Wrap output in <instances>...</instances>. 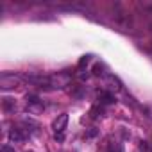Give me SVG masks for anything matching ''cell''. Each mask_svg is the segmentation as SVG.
Masks as SVG:
<instances>
[{
  "label": "cell",
  "mask_w": 152,
  "mask_h": 152,
  "mask_svg": "<svg viewBox=\"0 0 152 152\" xmlns=\"http://www.w3.org/2000/svg\"><path fill=\"white\" fill-rule=\"evenodd\" d=\"M18 83H20V77L15 75V73H2V75H0V88H4V90L16 88Z\"/></svg>",
  "instance_id": "6da1fadb"
},
{
  "label": "cell",
  "mask_w": 152,
  "mask_h": 152,
  "mask_svg": "<svg viewBox=\"0 0 152 152\" xmlns=\"http://www.w3.org/2000/svg\"><path fill=\"white\" fill-rule=\"evenodd\" d=\"M50 86L54 88H63L68 84V75L66 73H59V75H50Z\"/></svg>",
  "instance_id": "7a4b0ae2"
},
{
  "label": "cell",
  "mask_w": 152,
  "mask_h": 152,
  "mask_svg": "<svg viewBox=\"0 0 152 152\" xmlns=\"http://www.w3.org/2000/svg\"><path fill=\"white\" fill-rule=\"evenodd\" d=\"M66 124H68V115H66V113H63V115H59V116L54 120L52 129L56 131V134H57V132H63V131H64V127H66Z\"/></svg>",
  "instance_id": "3957f363"
},
{
  "label": "cell",
  "mask_w": 152,
  "mask_h": 152,
  "mask_svg": "<svg viewBox=\"0 0 152 152\" xmlns=\"http://www.w3.org/2000/svg\"><path fill=\"white\" fill-rule=\"evenodd\" d=\"M99 100H100V104H113L115 102V95L109 93V91H102L99 95Z\"/></svg>",
  "instance_id": "277c9868"
},
{
  "label": "cell",
  "mask_w": 152,
  "mask_h": 152,
  "mask_svg": "<svg viewBox=\"0 0 152 152\" xmlns=\"http://www.w3.org/2000/svg\"><path fill=\"white\" fill-rule=\"evenodd\" d=\"M9 138H11L13 141H16V143H18V141H23V140H25V134H23L20 129H11Z\"/></svg>",
  "instance_id": "5b68a950"
},
{
  "label": "cell",
  "mask_w": 152,
  "mask_h": 152,
  "mask_svg": "<svg viewBox=\"0 0 152 152\" xmlns=\"http://www.w3.org/2000/svg\"><path fill=\"white\" fill-rule=\"evenodd\" d=\"M93 75H97V77L104 75V66H102L100 63H95V64H93Z\"/></svg>",
  "instance_id": "8992f818"
},
{
  "label": "cell",
  "mask_w": 152,
  "mask_h": 152,
  "mask_svg": "<svg viewBox=\"0 0 152 152\" xmlns=\"http://www.w3.org/2000/svg\"><path fill=\"white\" fill-rule=\"evenodd\" d=\"M90 59H91V56H83V57H81V61H79V68H83L84 64H88V63H90Z\"/></svg>",
  "instance_id": "52a82bcc"
},
{
  "label": "cell",
  "mask_w": 152,
  "mask_h": 152,
  "mask_svg": "<svg viewBox=\"0 0 152 152\" xmlns=\"http://www.w3.org/2000/svg\"><path fill=\"white\" fill-rule=\"evenodd\" d=\"M13 104H15V102H13L11 99H4V107H6V109H9Z\"/></svg>",
  "instance_id": "ba28073f"
},
{
  "label": "cell",
  "mask_w": 152,
  "mask_h": 152,
  "mask_svg": "<svg viewBox=\"0 0 152 152\" xmlns=\"http://www.w3.org/2000/svg\"><path fill=\"white\" fill-rule=\"evenodd\" d=\"M2 152H15V148L9 147V145H4V147H2Z\"/></svg>",
  "instance_id": "9c48e42d"
},
{
  "label": "cell",
  "mask_w": 152,
  "mask_h": 152,
  "mask_svg": "<svg viewBox=\"0 0 152 152\" xmlns=\"http://www.w3.org/2000/svg\"><path fill=\"white\" fill-rule=\"evenodd\" d=\"M79 77H81V81H86V79L90 77V73H88V72H86V73L83 72V73H79Z\"/></svg>",
  "instance_id": "30bf717a"
},
{
  "label": "cell",
  "mask_w": 152,
  "mask_h": 152,
  "mask_svg": "<svg viewBox=\"0 0 152 152\" xmlns=\"http://www.w3.org/2000/svg\"><path fill=\"white\" fill-rule=\"evenodd\" d=\"M56 140H57V141H63V140H64L63 132H57V134H56Z\"/></svg>",
  "instance_id": "8fae6325"
},
{
  "label": "cell",
  "mask_w": 152,
  "mask_h": 152,
  "mask_svg": "<svg viewBox=\"0 0 152 152\" xmlns=\"http://www.w3.org/2000/svg\"><path fill=\"white\" fill-rule=\"evenodd\" d=\"M93 136H97V131H95V129H91V131L88 132V138H93Z\"/></svg>",
  "instance_id": "7c38bea8"
}]
</instances>
